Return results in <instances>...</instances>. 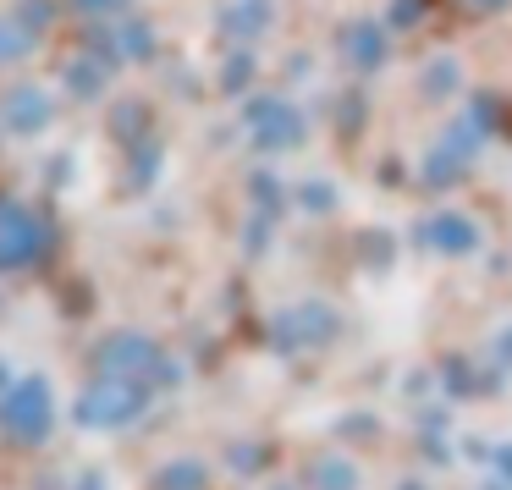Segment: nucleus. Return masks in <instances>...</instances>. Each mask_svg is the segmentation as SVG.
I'll list each match as a JSON object with an SVG mask.
<instances>
[{"instance_id":"1a4fd4ad","label":"nucleus","mask_w":512,"mask_h":490,"mask_svg":"<svg viewBox=\"0 0 512 490\" xmlns=\"http://www.w3.org/2000/svg\"><path fill=\"white\" fill-rule=\"evenodd\" d=\"M479 6H501V0H479Z\"/></svg>"},{"instance_id":"f257e3e1","label":"nucleus","mask_w":512,"mask_h":490,"mask_svg":"<svg viewBox=\"0 0 512 490\" xmlns=\"http://www.w3.org/2000/svg\"><path fill=\"white\" fill-rule=\"evenodd\" d=\"M138 402H144V386H138L133 375H100L89 391H83V424H122L138 413Z\"/></svg>"},{"instance_id":"423d86ee","label":"nucleus","mask_w":512,"mask_h":490,"mask_svg":"<svg viewBox=\"0 0 512 490\" xmlns=\"http://www.w3.org/2000/svg\"><path fill=\"white\" fill-rule=\"evenodd\" d=\"M6 116H12V127L34 133V127L50 122V105H45V94H39V89H23V94H12V100H6Z\"/></svg>"},{"instance_id":"39448f33","label":"nucleus","mask_w":512,"mask_h":490,"mask_svg":"<svg viewBox=\"0 0 512 490\" xmlns=\"http://www.w3.org/2000/svg\"><path fill=\"white\" fill-rule=\"evenodd\" d=\"M424 232H430V243H435V248H446V254H468V248L479 243L474 221H463V215H435V221L424 226Z\"/></svg>"},{"instance_id":"7ed1b4c3","label":"nucleus","mask_w":512,"mask_h":490,"mask_svg":"<svg viewBox=\"0 0 512 490\" xmlns=\"http://www.w3.org/2000/svg\"><path fill=\"white\" fill-rule=\"evenodd\" d=\"M39 254V226L23 204H0V265H28Z\"/></svg>"},{"instance_id":"0eeeda50","label":"nucleus","mask_w":512,"mask_h":490,"mask_svg":"<svg viewBox=\"0 0 512 490\" xmlns=\"http://www.w3.org/2000/svg\"><path fill=\"white\" fill-rule=\"evenodd\" d=\"M353 56H358V67H375L380 61V34L375 28H358L353 34Z\"/></svg>"},{"instance_id":"20e7f679","label":"nucleus","mask_w":512,"mask_h":490,"mask_svg":"<svg viewBox=\"0 0 512 490\" xmlns=\"http://www.w3.org/2000/svg\"><path fill=\"white\" fill-rule=\"evenodd\" d=\"M248 116H254V127H259V138H265V144H292V138L303 133L298 116H292L287 105H276V100H259Z\"/></svg>"},{"instance_id":"6e6552de","label":"nucleus","mask_w":512,"mask_h":490,"mask_svg":"<svg viewBox=\"0 0 512 490\" xmlns=\"http://www.w3.org/2000/svg\"><path fill=\"white\" fill-rule=\"evenodd\" d=\"M78 6H89V12H100V6H105V12H116V6H127V0H78Z\"/></svg>"},{"instance_id":"f03ea898","label":"nucleus","mask_w":512,"mask_h":490,"mask_svg":"<svg viewBox=\"0 0 512 490\" xmlns=\"http://www.w3.org/2000/svg\"><path fill=\"white\" fill-rule=\"evenodd\" d=\"M6 430L23 435V441H39L50 430V386L45 380H23V386L6 397Z\"/></svg>"}]
</instances>
